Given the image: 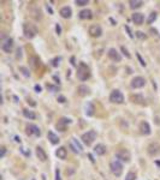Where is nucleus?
<instances>
[{"instance_id":"1","label":"nucleus","mask_w":160,"mask_h":180,"mask_svg":"<svg viewBox=\"0 0 160 180\" xmlns=\"http://www.w3.org/2000/svg\"><path fill=\"white\" fill-rule=\"evenodd\" d=\"M91 77V68L88 67V65L86 63H79L78 67H77V78L79 81H87Z\"/></svg>"},{"instance_id":"2","label":"nucleus","mask_w":160,"mask_h":180,"mask_svg":"<svg viewBox=\"0 0 160 180\" xmlns=\"http://www.w3.org/2000/svg\"><path fill=\"white\" fill-rule=\"evenodd\" d=\"M109 169H111V172L113 175L116 177H121L122 173H123V163L119 161V160L114 158L111 161V163H109Z\"/></svg>"},{"instance_id":"3","label":"nucleus","mask_w":160,"mask_h":180,"mask_svg":"<svg viewBox=\"0 0 160 180\" xmlns=\"http://www.w3.org/2000/svg\"><path fill=\"white\" fill-rule=\"evenodd\" d=\"M96 137H98V133H96L95 130H89V131H87L86 133L82 135L81 139H82V142H83L86 145L89 147V145H92V144L94 143V141L96 139Z\"/></svg>"},{"instance_id":"4","label":"nucleus","mask_w":160,"mask_h":180,"mask_svg":"<svg viewBox=\"0 0 160 180\" xmlns=\"http://www.w3.org/2000/svg\"><path fill=\"white\" fill-rule=\"evenodd\" d=\"M109 101L112 103H116V105H122L124 102V95L122 94L121 90L114 89L111 91V94H109Z\"/></svg>"},{"instance_id":"5","label":"nucleus","mask_w":160,"mask_h":180,"mask_svg":"<svg viewBox=\"0 0 160 180\" xmlns=\"http://www.w3.org/2000/svg\"><path fill=\"white\" fill-rule=\"evenodd\" d=\"M23 33H24V36L27 37V38H34L35 36H36V34H37V29H36V27L35 25H33V24H30V23H25L24 25H23Z\"/></svg>"},{"instance_id":"6","label":"nucleus","mask_w":160,"mask_h":180,"mask_svg":"<svg viewBox=\"0 0 160 180\" xmlns=\"http://www.w3.org/2000/svg\"><path fill=\"white\" fill-rule=\"evenodd\" d=\"M25 132L28 136H34V137L41 136V130L39 128V126H36L34 124H28L25 126Z\"/></svg>"},{"instance_id":"7","label":"nucleus","mask_w":160,"mask_h":180,"mask_svg":"<svg viewBox=\"0 0 160 180\" xmlns=\"http://www.w3.org/2000/svg\"><path fill=\"white\" fill-rule=\"evenodd\" d=\"M130 85H131L133 89H140V88H143L146 85V79L141 76H136L131 79L130 82Z\"/></svg>"},{"instance_id":"8","label":"nucleus","mask_w":160,"mask_h":180,"mask_svg":"<svg viewBox=\"0 0 160 180\" xmlns=\"http://www.w3.org/2000/svg\"><path fill=\"white\" fill-rule=\"evenodd\" d=\"M88 33L92 37H100L102 35V28L100 27L99 24H93L89 27L88 29Z\"/></svg>"},{"instance_id":"9","label":"nucleus","mask_w":160,"mask_h":180,"mask_svg":"<svg viewBox=\"0 0 160 180\" xmlns=\"http://www.w3.org/2000/svg\"><path fill=\"white\" fill-rule=\"evenodd\" d=\"M69 144H70V148L72 149L74 153L79 154V153L83 151V147L81 145V143H79L75 137H71V138H70V143H69Z\"/></svg>"},{"instance_id":"10","label":"nucleus","mask_w":160,"mask_h":180,"mask_svg":"<svg viewBox=\"0 0 160 180\" xmlns=\"http://www.w3.org/2000/svg\"><path fill=\"white\" fill-rule=\"evenodd\" d=\"M72 123V120L70 119V118H66V117H63V118H60V120H58V123H57V128L59 130V131H62V132H64L65 130H66V126L69 125V124H71Z\"/></svg>"},{"instance_id":"11","label":"nucleus","mask_w":160,"mask_h":180,"mask_svg":"<svg viewBox=\"0 0 160 180\" xmlns=\"http://www.w3.org/2000/svg\"><path fill=\"white\" fill-rule=\"evenodd\" d=\"M116 158L119 160V161H123V162H129L130 161V153L125 149H122L116 153Z\"/></svg>"},{"instance_id":"12","label":"nucleus","mask_w":160,"mask_h":180,"mask_svg":"<svg viewBox=\"0 0 160 180\" xmlns=\"http://www.w3.org/2000/svg\"><path fill=\"white\" fill-rule=\"evenodd\" d=\"M107 55H108V58L111 59L112 61H114V63H119V61L122 60V55H121V53H119L116 48H109V49H108Z\"/></svg>"},{"instance_id":"13","label":"nucleus","mask_w":160,"mask_h":180,"mask_svg":"<svg viewBox=\"0 0 160 180\" xmlns=\"http://www.w3.org/2000/svg\"><path fill=\"white\" fill-rule=\"evenodd\" d=\"M13 48V40L11 37H7L6 40H4L3 43H1V49L5 53H11Z\"/></svg>"},{"instance_id":"14","label":"nucleus","mask_w":160,"mask_h":180,"mask_svg":"<svg viewBox=\"0 0 160 180\" xmlns=\"http://www.w3.org/2000/svg\"><path fill=\"white\" fill-rule=\"evenodd\" d=\"M138 130H140V132H141L142 135H145V136L151 135V132H152V130H151V125H149L147 121H145V120H143V121L140 123Z\"/></svg>"},{"instance_id":"15","label":"nucleus","mask_w":160,"mask_h":180,"mask_svg":"<svg viewBox=\"0 0 160 180\" xmlns=\"http://www.w3.org/2000/svg\"><path fill=\"white\" fill-rule=\"evenodd\" d=\"M148 154L152 156H156L158 154H160V144L158 143H152L148 147Z\"/></svg>"},{"instance_id":"16","label":"nucleus","mask_w":160,"mask_h":180,"mask_svg":"<svg viewBox=\"0 0 160 180\" xmlns=\"http://www.w3.org/2000/svg\"><path fill=\"white\" fill-rule=\"evenodd\" d=\"M131 19H133V22L136 25H141L145 22V16L142 13H140V12H135V13H133Z\"/></svg>"},{"instance_id":"17","label":"nucleus","mask_w":160,"mask_h":180,"mask_svg":"<svg viewBox=\"0 0 160 180\" xmlns=\"http://www.w3.org/2000/svg\"><path fill=\"white\" fill-rule=\"evenodd\" d=\"M94 111H95V107L94 105L91 102V101H88L84 106V113L87 117H93L94 115Z\"/></svg>"},{"instance_id":"18","label":"nucleus","mask_w":160,"mask_h":180,"mask_svg":"<svg viewBox=\"0 0 160 180\" xmlns=\"http://www.w3.org/2000/svg\"><path fill=\"white\" fill-rule=\"evenodd\" d=\"M36 156H37V158H39L41 162L47 161V154H46V151H45V150H44L41 147H37V148H36Z\"/></svg>"},{"instance_id":"19","label":"nucleus","mask_w":160,"mask_h":180,"mask_svg":"<svg viewBox=\"0 0 160 180\" xmlns=\"http://www.w3.org/2000/svg\"><path fill=\"white\" fill-rule=\"evenodd\" d=\"M47 138H48V141L51 142L53 145H55V144H58L59 142H60V138H59L58 135H55L53 131H48V133H47Z\"/></svg>"},{"instance_id":"20","label":"nucleus","mask_w":160,"mask_h":180,"mask_svg":"<svg viewBox=\"0 0 160 180\" xmlns=\"http://www.w3.org/2000/svg\"><path fill=\"white\" fill-rule=\"evenodd\" d=\"M59 13H60V16L63 18H70L72 16V10H71V7H69V6H64V7L60 8Z\"/></svg>"},{"instance_id":"21","label":"nucleus","mask_w":160,"mask_h":180,"mask_svg":"<svg viewBox=\"0 0 160 180\" xmlns=\"http://www.w3.org/2000/svg\"><path fill=\"white\" fill-rule=\"evenodd\" d=\"M78 17L81 19H92L93 18V12L89 8H84L78 13Z\"/></svg>"},{"instance_id":"22","label":"nucleus","mask_w":160,"mask_h":180,"mask_svg":"<svg viewBox=\"0 0 160 180\" xmlns=\"http://www.w3.org/2000/svg\"><path fill=\"white\" fill-rule=\"evenodd\" d=\"M55 155L58 158H60V160H65L66 156H67V150L65 147H60V148H58L57 149V151H55Z\"/></svg>"},{"instance_id":"23","label":"nucleus","mask_w":160,"mask_h":180,"mask_svg":"<svg viewBox=\"0 0 160 180\" xmlns=\"http://www.w3.org/2000/svg\"><path fill=\"white\" fill-rule=\"evenodd\" d=\"M77 93L79 96H87V95H91V89L87 85H79L77 88Z\"/></svg>"},{"instance_id":"24","label":"nucleus","mask_w":160,"mask_h":180,"mask_svg":"<svg viewBox=\"0 0 160 180\" xmlns=\"http://www.w3.org/2000/svg\"><path fill=\"white\" fill-rule=\"evenodd\" d=\"M106 147L104 145V144H96L95 147H94V153L96 154V155H99V156H102V155H105L106 154Z\"/></svg>"},{"instance_id":"25","label":"nucleus","mask_w":160,"mask_h":180,"mask_svg":"<svg viewBox=\"0 0 160 180\" xmlns=\"http://www.w3.org/2000/svg\"><path fill=\"white\" fill-rule=\"evenodd\" d=\"M131 100H133V102L137 103V105H146V101H145V97L141 95V94H135L131 96Z\"/></svg>"},{"instance_id":"26","label":"nucleus","mask_w":160,"mask_h":180,"mask_svg":"<svg viewBox=\"0 0 160 180\" xmlns=\"http://www.w3.org/2000/svg\"><path fill=\"white\" fill-rule=\"evenodd\" d=\"M129 5H130V8L131 10H136L143 5V1H141V0H130Z\"/></svg>"},{"instance_id":"27","label":"nucleus","mask_w":160,"mask_h":180,"mask_svg":"<svg viewBox=\"0 0 160 180\" xmlns=\"http://www.w3.org/2000/svg\"><path fill=\"white\" fill-rule=\"evenodd\" d=\"M23 115L27 118V119H30V120H34L36 119V114L30 111V109H23Z\"/></svg>"},{"instance_id":"28","label":"nucleus","mask_w":160,"mask_h":180,"mask_svg":"<svg viewBox=\"0 0 160 180\" xmlns=\"http://www.w3.org/2000/svg\"><path fill=\"white\" fill-rule=\"evenodd\" d=\"M46 88H47L48 91H51V93H57V91H59V87H58V85H53V84L47 83V84H46Z\"/></svg>"},{"instance_id":"29","label":"nucleus","mask_w":160,"mask_h":180,"mask_svg":"<svg viewBox=\"0 0 160 180\" xmlns=\"http://www.w3.org/2000/svg\"><path fill=\"white\" fill-rule=\"evenodd\" d=\"M19 72H22V75L24 77H30V72H29L28 67H25V66H19Z\"/></svg>"},{"instance_id":"30","label":"nucleus","mask_w":160,"mask_h":180,"mask_svg":"<svg viewBox=\"0 0 160 180\" xmlns=\"http://www.w3.org/2000/svg\"><path fill=\"white\" fill-rule=\"evenodd\" d=\"M156 17H158L156 12H152L151 15H149L148 19H147V23H148V24H152L153 22H155V19H156Z\"/></svg>"},{"instance_id":"31","label":"nucleus","mask_w":160,"mask_h":180,"mask_svg":"<svg viewBox=\"0 0 160 180\" xmlns=\"http://www.w3.org/2000/svg\"><path fill=\"white\" fill-rule=\"evenodd\" d=\"M60 60H62V58H60V57H55L54 59H52V60H51V65H52L53 67H58V66H59V64H60Z\"/></svg>"},{"instance_id":"32","label":"nucleus","mask_w":160,"mask_h":180,"mask_svg":"<svg viewBox=\"0 0 160 180\" xmlns=\"http://www.w3.org/2000/svg\"><path fill=\"white\" fill-rule=\"evenodd\" d=\"M124 180H136V173L135 172H128Z\"/></svg>"},{"instance_id":"33","label":"nucleus","mask_w":160,"mask_h":180,"mask_svg":"<svg viewBox=\"0 0 160 180\" xmlns=\"http://www.w3.org/2000/svg\"><path fill=\"white\" fill-rule=\"evenodd\" d=\"M121 51H122V53H123V55H125L128 59H130V58H131V55H130V53H129V51H128V49L125 48V46H122L121 47Z\"/></svg>"},{"instance_id":"34","label":"nucleus","mask_w":160,"mask_h":180,"mask_svg":"<svg viewBox=\"0 0 160 180\" xmlns=\"http://www.w3.org/2000/svg\"><path fill=\"white\" fill-rule=\"evenodd\" d=\"M88 0H76L75 1V4L77 5V6H84V5H88Z\"/></svg>"},{"instance_id":"35","label":"nucleus","mask_w":160,"mask_h":180,"mask_svg":"<svg viewBox=\"0 0 160 180\" xmlns=\"http://www.w3.org/2000/svg\"><path fill=\"white\" fill-rule=\"evenodd\" d=\"M136 57H137V59H138V61H140V64H141V66H143V67H146V61L142 59V57H141V54L140 53H136Z\"/></svg>"},{"instance_id":"36","label":"nucleus","mask_w":160,"mask_h":180,"mask_svg":"<svg viewBox=\"0 0 160 180\" xmlns=\"http://www.w3.org/2000/svg\"><path fill=\"white\" fill-rule=\"evenodd\" d=\"M135 35H136L138 38H141V40H146V38H147V35H146L145 33H142V31H136Z\"/></svg>"},{"instance_id":"37","label":"nucleus","mask_w":160,"mask_h":180,"mask_svg":"<svg viewBox=\"0 0 160 180\" xmlns=\"http://www.w3.org/2000/svg\"><path fill=\"white\" fill-rule=\"evenodd\" d=\"M17 53H16V59H19V60H21L22 59V48H17V51H16Z\"/></svg>"},{"instance_id":"38","label":"nucleus","mask_w":160,"mask_h":180,"mask_svg":"<svg viewBox=\"0 0 160 180\" xmlns=\"http://www.w3.org/2000/svg\"><path fill=\"white\" fill-rule=\"evenodd\" d=\"M55 31H57L58 35H60V34H62V27H60V24H59V23L55 24Z\"/></svg>"},{"instance_id":"39","label":"nucleus","mask_w":160,"mask_h":180,"mask_svg":"<svg viewBox=\"0 0 160 180\" xmlns=\"http://www.w3.org/2000/svg\"><path fill=\"white\" fill-rule=\"evenodd\" d=\"M5 154H6V148L5 147H1V148H0V157H4L5 156Z\"/></svg>"},{"instance_id":"40","label":"nucleus","mask_w":160,"mask_h":180,"mask_svg":"<svg viewBox=\"0 0 160 180\" xmlns=\"http://www.w3.org/2000/svg\"><path fill=\"white\" fill-rule=\"evenodd\" d=\"M34 89H35V91L37 93V94H40L42 91V88H41V85H39V84H36L35 87H34Z\"/></svg>"},{"instance_id":"41","label":"nucleus","mask_w":160,"mask_h":180,"mask_svg":"<svg viewBox=\"0 0 160 180\" xmlns=\"http://www.w3.org/2000/svg\"><path fill=\"white\" fill-rule=\"evenodd\" d=\"M55 180H62L60 179V171H59V168L55 169Z\"/></svg>"},{"instance_id":"42","label":"nucleus","mask_w":160,"mask_h":180,"mask_svg":"<svg viewBox=\"0 0 160 180\" xmlns=\"http://www.w3.org/2000/svg\"><path fill=\"white\" fill-rule=\"evenodd\" d=\"M58 102L59 103H65L66 102V98L64 96H58Z\"/></svg>"},{"instance_id":"43","label":"nucleus","mask_w":160,"mask_h":180,"mask_svg":"<svg viewBox=\"0 0 160 180\" xmlns=\"http://www.w3.org/2000/svg\"><path fill=\"white\" fill-rule=\"evenodd\" d=\"M125 30H126V31H128V34H129V37H130V38H133V37H134V35H133L131 30H130V28H129L128 25H125Z\"/></svg>"},{"instance_id":"44","label":"nucleus","mask_w":160,"mask_h":180,"mask_svg":"<svg viewBox=\"0 0 160 180\" xmlns=\"http://www.w3.org/2000/svg\"><path fill=\"white\" fill-rule=\"evenodd\" d=\"M53 79L55 81V83H57V84H60V78H59L58 76H53Z\"/></svg>"},{"instance_id":"45","label":"nucleus","mask_w":160,"mask_h":180,"mask_svg":"<svg viewBox=\"0 0 160 180\" xmlns=\"http://www.w3.org/2000/svg\"><path fill=\"white\" fill-rule=\"evenodd\" d=\"M27 102H28L29 105H30V106H33V107H35V106H36V103H35V102L33 101V100H30V98H29V100H28V101H27Z\"/></svg>"},{"instance_id":"46","label":"nucleus","mask_w":160,"mask_h":180,"mask_svg":"<svg viewBox=\"0 0 160 180\" xmlns=\"http://www.w3.org/2000/svg\"><path fill=\"white\" fill-rule=\"evenodd\" d=\"M47 10H48V11H49V13H51V15L53 13V11H52V8H51V7H49L48 5H47Z\"/></svg>"},{"instance_id":"47","label":"nucleus","mask_w":160,"mask_h":180,"mask_svg":"<svg viewBox=\"0 0 160 180\" xmlns=\"http://www.w3.org/2000/svg\"><path fill=\"white\" fill-rule=\"evenodd\" d=\"M88 157H89V158H91V161H92V162H94V158H93V156H92L91 154H89V155H88Z\"/></svg>"},{"instance_id":"48","label":"nucleus","mask_w":160,"mask_h":180,"mask_svg":"<svg viewBox=\"0 0 160 180\" xmlns=\"http://www.w3.org/2000/svg\"><path fill=\"white\" fill-rule=\"evenodd\" d=\"M156 165H159V166H160V161H156Z\"/></svg>"},{"instance_id":"49","label":"nucleus","mask_w":160,"mask_h":180,"mask_svg":"<svg viewBox=\"0 0 160 180\" xmlns=\"http://www.w3.org/2000/svg\"><path fill=\"white\" fill-rule=\"evenodd\" d=\"M32 180H36V179H32Z\"/></svg>"}]
</instances>
